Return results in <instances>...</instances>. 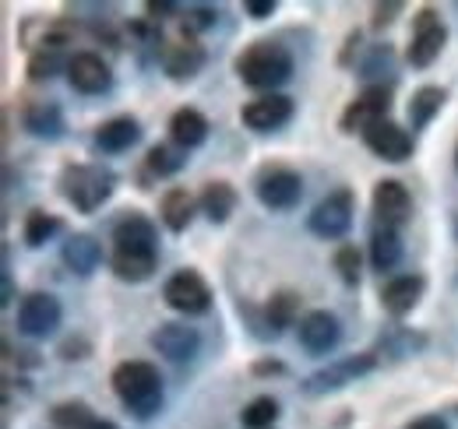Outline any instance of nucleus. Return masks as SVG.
Returning <instances> with one entry per match:
<instances>
[{
  "label": "nucleus",
  "mask_w": 458,
  "mask_h": 429,
  "mask_svg": "<svg viewBox=\"0 0 458 429\" xmlns=\"http://www.w3.org/2000/svg\"><path fill=\"white\" fill-rule=\"evenodd\" d=\"M163 299H166V307H173L176 314L194 317V314H205L212 307V289H208V282L194 268H183L166 282Z\"/></svg>",
  "instance_id": "nucleus-10"
},
{
  "label": "nucleus",
  "mask_w": 458,
  "mask_h": 429,
  "mask_svg": "<svg viewBox=\"0 0 458 429\" xmlns=\"http://www.w3.org/2000/svg\"><path fill=\"white\" fill-rule=\"evenodd\" d=\"M423 289H427L423 274H399V278H392V282L381 289V307H385V314H392V317L412 314L416 303L423 299Z\"/></svg>",
  "instance_id": "nucleus-18"
},
{
  "label": "nucleus",
  "mask_w": 458,
  "mask_h": 429,
  "mask_svg": "<svg viewBox=\"0 0 458 429\" xmlns=\"http://www.w3.org/2000/svg\"><path fill=\"white\" fill-rule=\"evenodd\" d=\"M448 43V25L441 21V14L434 7H423L416 11L412 18V36H409V50H405V60L412 67H430L441 50Z\"/></svg>",
  "instance_id": "nucleus-6"
},
{
  "label": "nucleus",
  "mask_w": 458,
  "mask_h": 429,
  "mask_svg": "<svg viewBox=\"0 0 458 429\" xmlns=\"http://www.w3.org/2000/svg\"><path fill=\"white\" fill-rule=\"evenodd\" d=\"M198 212V198L187 190V187H170L159 201V218L170 232H183L191 225V218Z\"/></svg>",
  "instance_id": "nucleus-23"
},
{
  "label": "nucleus",
  "mask_w": 458,
  "mask_h": 429,
  "mask_svg": "<svg viewBox=\"0 0 458 429\" xmlns=\"http://www.w3.org/2000/svg\"><path fill=\"white\" fill-rule=\"evenodd\" d=\"M156 54H159V63H163V71L170 74L173 81H187V78H194V74L205 67V46H201L198 36L187 32L183 25H180V32L159 39Z\"/></svg>",
  "instance_id": "nucleus-4"
},
{
  "label": "nucleus",
  "mask_w": 458,
  "mask_h": 429,
  "mask_svg": "<svg viewBox=\"0 0 458 429\" xmlns=\"http://www.w3.org/2000/svg\"><path fill=\"white\" fill-rule=\"evenodd\" d=\"M89 429H116V426H114V423H106V419H96Z\"/></svg>",
  "instance_id": "nucleus-45"
},
{
  "label": "nucleus",
  "mask_w": 458,
  "mask_h": 429,
  "mask_svg": "<svg viewBox=\"0 0 458 429\" xmlns=\"http://www.w3.org/2000/svg\"><path fill=\"white\" fill-rule=\"evenodd\" d=\"M360 250L352 247V243H343L339 250H335V271H339V278H343L345 285H356L360 282Z\"/></svg>",
  "instance_id": "nucleus-36"
},
{
  "label": "nucleus",
  "mask_w": 458,
  "mask_h": 429,
  "mask_svg": "<svg viewBox=\"0 0 458 429\" xmlns=\"http://www.w3.org/2000/svg\"><path fill=\"white\" fill-rule=\"evenodd\" d=\"M21 120H25V130H32L36 138H47V141H57L64 134V113L54 99H32L21 109Z\"/></svg>",
  "instance_id": "nucleus-20"
},
{
  "label": "nucleus",
  "mask_w": 458,
  "mask_h": 429,
  "mask_svg": "<svg viewBox=\"0 0 458 429\" xmlns=\"http://www.w3.org/2000/svg\"><path fill=\"white\" fill-rule=\"evenodd\" d=\"M399 14H402L399 0H388V4H374V18H370V25H374V29H388V25H392Z\"/></svg>",
  "instance_id": "nucleus-39"
},
{
  "label": "nucleus",
  "mask_w": 458,
  "mask_h": 429,
  "mask_svg": "<svg viewBox=\"0 0 458 429\" xmlns=\"http://www.w3.org/2000/svg\"><path fill=\"white\" fill-rule=\"evenodd\" d=\"M60 229L57 214L43 212V208H32V212L25 214V225H21V236H25V243L29 247H43L54 232Z\"/></svg>",
  "instance_id": "nucleus-34"
},
{
  "label": "nucleus",
  "mask_w": 458,
  "mask_h": 429,
  "mask_svg": "<svg viewBox=\"0 0 458 429\" xmlns=\"http://www.w3.org/2000/svg\"><path fill=\"white\" fill-rule=\"evenodd\" d=\"M388 109H392V85H367L349 106L343 109V134H367L374 130L377 123L388 120Z\"/></svg>",
  "instance_id": "nucleus-5"
},
{
  "label": "nucleus",
  "mask_w": 458,
  "mask_h": 429,
  "mask_svg": "<svg viewBox=\"0 0 458 429\" xmlns=\"http://www.w3.org/2000/svg\"><path fill=\"white\" fill-rule=\"evenodd\" d=\"M370 208H374V218H377L381 229H395L399 232L402 225L409 222V214H412V198H409L405 183H399V180H381L374 187Z\"/></svg>",
  "instance_id": "nucleus-12"
},
{
  "label": "nucleus",
  "mask_w": 458,
  "mask_h": 429,
  "mask_svg": "<svg viewBox=\"0 0 458 429\" xmlns=\"http://www.w3.org/2000/svg\"><path fill=\"white\" fill-rule=\"evenodd\" d=\"M116 398L134 419H152L163 408V376L145 359H127L110 376Z\"/></svg>",
  "instance_id": "nucleus-1"
},
{
  "label": "nucleus",
  "mask_w": 458,
  "mask_h": 429,
  "mask_svg": "<svg viewBox=\"0 0 458 429\" xmlns=\"http://www.w3.org/2000/svg\"><path fill=\"white\" fill-rule=\"evenodd\" d=\"M247 14L250 18H272L276 14V0H247Z\"/></svg>",
  "instance_id": "nucleus-40"
},
{
  "label": "nucleus",
  "mask_w": 458,
  "mask_h": 429,
  "mask_svg": "<svg viewBox=\"0 0 458 429\" xmlns=\"http://www.w3.org/2000/svg\"><path fill=\"white\" fill-rule=\"evenodd\" d=\"M71 67V56L64 54V43H43L39 50L29 54V78L32 81H50L54 74Z\"/></svg>",
  "instance_id": "nucleus-28"
},
{
  "label": "nucleus",
  "mask_w": 458,
  "mask_h": 429,
  "mask_svg": "<svg viewBox=\"0 0 458 429\" xmlns=\"http://www.w3.org/2000/svg\"><path fill=\"white\" fill-rule=\"evenodd\" d=\"M152 349H156L159 356L173 359V363H187V359L198 356L201 334H198L194 327H187V324H163V327L152 334Z\"/></svg>",
  "instance_id": "nucleus-17"
},
{
  "label": "nucleus",
  "mask_w": 458,
  "mask_h": 429,
  "mask_svg": "<svg viewBox=\"0 0 458 429\" xmlns=\"http://www.w3.org/2000/svg\"><path fill=\"white\" fill-rule=\"evenodd\" d=\"M405 429H448V423L441 419V416H423V419H416V423H409Z\"/></svg>",
  "instance_id": "nucleus-42"
},
{
  "label": "nucleus",
  "mask_w": 458,
  "mask_h": 429,
  "mask_svg": "<svg viewBox=\"0 0 458 429\" xmlns=\"http://www.w3.org/2000/svg\"><path fill=\"white\" fill-rule=\"evenodd\" d=\"M114 183H116V176L110 169H103V165H67V169L60 172V190H64V198H67L81 214L99 212V208L110 201Z\"/></svg>",
  "instance_id": "nucleus-3"
},
{
  "label": "nucleus",
  "mask_w": 458,
  "mask_h": 429,
  "mask_svg": "<svg viewBox=\"0 0 458 429\" xmlns=\"http://www.w3.org/2000/svg\"><path fill=\"white\" fill-rule=\"evenodd\" d=\"M343 338V327L339 317L328 314V310H310L303 321H300V345L310 352V356H328Z\"/></svg>",
  "instance_id": "nucleus-15"
},
{
  "label": "nucleus",
  "mask_w": 458,
  "mask_h": 429,
  "mask_svg": "<svg viewBox=\"0 0 458 429\" xmlns=\"http://www.w3.org/2000/svg\"><path fill=\"white\" fill-rule=\"evenodd\" d=\"M402 236L395 232V229H374V236H370V265H374V271H392L399 268L402 261Z\"/></svg>",
  "instance_id": "nucleus-29"
},
{
  "label": "nucleus",
  "mask_w": 458,
  "mask_h": 429,
  "mask_svg": "<svg viewBox=\"0 0 458 429\" xmlns=\"http://www.w3.org/2000/svg\"><path fill=\"white\" fill-rule=\"evenodd\" d=\"M240 120H243V127H250V130H258V134L279 130V127H286L289 120H293V99H289V96H279V92L258 96V99H250L247 106L240 109Z\"/></svg>",
  "instance_id": "nucleus-13"
},
{
  "label": "nucleus",
  "mask_w": 458,
  "mask_h": 429,
  "mask_svg": "<svg viewBox=\"0 0 458 429\" xmlns=\"http://www.w3.org/2000/svg\"><path fill=\"white\" fill-rule=\"evenodd\" d=\"M67 81L81 96H103L110 88L114 74H110V63L99 54H74L71 67H67Z\"/></svg>",
  "instance_id": "nucleus-14"
},
{
  "label": "nucleus",
  "mask_w": 458,
  "mask_h": 429,
  "mask_svg": "<svg viewBox=\"0 0 458 429\" xmlns=\"http://www.w3.org/2000/svg\"><path fill=\"white\" fill-rule=\"evenodd\" d=\"M455 236H458V222H455Z\"/></svg>",
  "instance_id": "nucleus-47"
},
{
  "label": "nucleus",
  "mask_w": 458,
  "mask_h": 429,
  "mask_svg": "<svg viewBox=\"0 0 458 429\" xmlns=\"http://www.w3.org/2000/svg\"><path fill=\"white\" fill-rule=\"evenodd\" d=\"M381 349L392 359H405V356H416L420 349H427V338L409 331V327H392V331L381 334Z\"/></svg>",
  "instance_id": "nucleus-32"
},
{
  "label": "nucleus",
  "mask_w": 458,
  "mask_h": 429,
  "mask_svg": "<svg viewBox=\"0 0 458 429\" xmlns=\"http://www.w3.org/2000/svg\"><path fill=\"white\" fill-rule=\"evenodd\" d=\"M11 299H14V282H11V274L4 271V307H7Z\"/></svg>",
  "instance_id": "nucleus-44"
},
{
  "label": "nucleus",
  "mask_w": 458,
  "mask_h": 429,
  "mask_svg": "<svg viewBox=\"0 0 458 429\" xmlns=\"http://www.w3.org/2000/svg\"><path fill=\"white\" fill-rule=\"evenodd\" d=\"M159 265V250H114L110 268L120 282H145Z\"/></svg>",
  "instance_id": "nucleus-25"
},
{
  "label": "nucleus",
  "mask_w": 458,
  "mask_h": 429,
  "mask_svg": "<svg viewBox=\"0 0 458 429\" xmlns=\"http://www.w3.org/2000/svg\"><path fill=\"white\" fill-rule=\"evenodd\" d=\"M254 374H258V376H268V374H286V366H283V363H276V359H272V363H268V359H261V363H254Z\"/></svg>",
  "instance_id": "nucleus-43"
},
{
  "label": "nucleus",
  "mask_w": 458,
  "mask_h": 429,
  "mask_svg": "<svg viewBox=\"0 0 458 429\" xmlns=\"http://www.w3.org/2000/svg\"><path fill=\"white\" fill-rule=\"evenodd\" d=\"M448 103V92L441 88V85H423V88H416L412 92V99H409V123H412V130H423L441 109Z\"/></svg>",
  "instance_id": "nucleus-27"
},
{
  "label": "nucleus",
  "mask_w": 458,
  "mask_h": 429,
  "mask_svg": "<svg viewBox=\"0 0 458 429\" xmlns=\"http://www.w3.org/2000/svg\"><path fill=\"white\" fill-rule=\"evenodd\" d=\"M50 423L57 429H89L96 423V416L85 401H60L50 408Z\"/></svg>",
  "instance_id": "nucleus-33"
},
{
  "label": "nucleus",
  "mask_w": 458,
  "mask_h": 429,
  "mask_svg": "<svg viewBox=\"0 0 458 429\" xmlns=\"http://www.w3.org/2000/svg\"><path fill=\"white\" fill-rule=\"evenodd\" d=\"M236 187L226 183V180H212V183H205V190H201V198H198V208L208 214L216 225H223L229 214L236 212Z\"/></svg>",
  "instance_id": "nucleus-26"
},
{
  "label": "nucleus",
  "mask_w": 458,
  "mask_h": 429,
  "mask_svg": "<svg viewBox=\"0 0 458 429\" xmlns=\"http://www.w3.org/2000/svg\"><path fill=\"white\" fill-rule=\"evenodd\" d=\"M170 138H173V145H180L183 152H191V148H198V145L208 138V120L191 106L176 109L170 116Z\"/></svg>",
  "instance_id": "nucleus-24"
},
{
  "label": "nucleus",
  "mask_w": 458,
  "mask_h": 429,
  "mask_svg": "<svg viewBox=\"0 0 458 429\" xmlns=\"http://www.w3.org/2000/svg\"><path fill=\"white\" fill-rule=\"evenodd\" d=\"M60 299L50 292H29L21 303H18V331L29 334V338H47L60 327Z\"/></svg>",
  "instance_id": "nucleus-11"
},
{
  "label": "nucleus",
  "mask_w": 458,
  "mask_h": 429,
  "mask_svg": "<svg viewBox=\"0 0 458 429\" xmlns=\"http://www.w3.org/2000/svg\"><path fill=\"white\" fill-rule=\"evenodd\" d=\"M300 307H303V299L296 296V292H276L268 303H265V317L272 324V331H283V327H293V324L300 321Z\"/></svg>",
  "instance_id": "nucleus-31"
},
{
  "label": "nucleus",
  "mask_w": 458,
  "mask_h": 429,
  "mask_svg": "<svg viewBox=\"0 0 458 429\" xmlns=\"http://www.w3.org/2000/svg\"><path fill=\"white\" fill-rule=\"evenodd\" d=\"M392 63H395V56H392V46H385V43H377L370 56L360 63V74L363 78H377L381 71H392Z\"/></svg>",
  "instance_id": "nucleus-38"
},
{
  "label": "nucleus",
  "mask_w": 458,
  "mask_h": 429,
  "mask_svg": "<svg viewBox=\"0 0 458 429\" xmlns=\"http://www.w3.org/2000/svg\"><path fill=\"white\" fill-rule=\"evenodd\" d=\"M276 419H279V401H276V398H268V394L254 398V401H250V405L240 412V423H243V429H268Z\"/></svg>",
  "instance_id": "nucleus-35"
},
{
  "label": "nucleus",
  "mask_w": 458,
  "mask_h": 429,
  "mask_svg": "<svg viewBox=\"0 0 458 429\" xmlns=\"http://www.w3.org/2000/svg\"><path fill=\"white\" fill-rule=\"evenodd\" d=\"M60 257H64L67 271H74V274H81V278H85V274H92V271L103 265V247H99L92 236L74 232V236H67V243H64Z\"/></svg>",
  "instance_id": "nucleus-22"
},
{
  "label": "nucleus",
  "mask_w": 458,
  "mask_h": 429,
  "mask_svg": "<svg viewBox=\"0 0 458 429\" xmlns=\"http://www.w3.org/2000/svg\"><path fill=\"white\" fill-rule=\"evenodd\" d=\"M374 366H377V356H374V352L345 356V359H335V363H328L325 370L307 376V380L300 383V391L310 394V398H321V394H332V391H343L349 383H356V376L370 374Z\"/></svg>",
  "instance_id": "nucleus-7"
},
{
  "label": "nucleus",
  "mask_w": 458,
  "mask_h": 429,
  "mask_svg": "<svg viewBox=\"0 0 458 429\" xmlns=\"http://www.w3.org/2000/svg\"><path fill=\"white\" fill-rule=\"evenodd\" d=\"M81 352H89V345H85L81 338H67V341L60 345V359H85Z\"/></svg>",
  "instance_id": "nucleus-41"
},
{
  "label": "nucleus",
  "mask_w": 458,
  "mask_h": 429,
  "mask_svg": "<svg viewBox=\"0 0 458 429\" xmlns=\"http://www.w3.org/2000/svg\"><path fill=\"white\" fill-rule=\"evenodd\" d=\"M363 141H367V148L377 156V159L385 162H405L412 156V134L399 127V123H392V120H385V123H377L374 130H367L363 134Z\"/></svg>",
  "instance_id": "nucleus-16"
},
{
  "label": "nucleus",
  "mask_w": 458,
  "mask_h": 429,
  "mask_svg": "<svg viewBox=\"0 0 458 429\" xmlns=\"http://www.w3.org/2000/svg\"><path fill=\"white\" fill-rule=\"evenodd\" d=\"M138 138H141V123L134 116H114V120L96 127V145L103 152H110V156H120V152L134 148Z\"/></svg>",
  "instance_id": "nucleus-21"
},
{
  "label": "nucleus",
  "mask_w": 458,
  "mask_h": 429,
  "mask_svg": "<svg viewBox=\"0 0 458 429\" xmlns=\"http://www.w3.org/2000/svg\"><path fill=\"white\" fill-rule=\"evenodd\" d=\"M352 214H356V198H352L349 187H339L310 212L307 225H310V232L318 240H343L349 232V225H352Z\"/></svg>",
  "instance_id": "nucleus-8"
},
{
  "label": "nucleus",
  "mask_w": 458,
  "mask_h": 429,
  "mask_svg": "<svg viewBox=\"0 0 458 429\" xmlns=\"http://www.w3.org/2000/svg\"><path fill=\"white\" fill-rule=\"evenodd\" d=\"M219 21V11L216 7H187L183 14H180V25L187 29V32H205V29H212Z\"/></svg>",
  "instance_id": "nucleus-37"
},
{
  "label": "nucleus",
  "mask_w": 458,
  "mask_h": 429,
  "mask_svg": "<svg viewBox=\"0 0 458 429\" xmlns=\"http://www.w3.org/2000/svg\"><path fill=\"white\" fill-rule=\"evenodd\" d=\"M254 190L268 212H289L303 198V180H300V172H293L286 165H268V169H261Z\"/></svg>",
  "instance_id": "nucleus-9"
},
{
  "label": "nucleus",
  "mask_w": 458,
  "mask_h": 429,
  "mask_svg": "<svg viewBox=\"0 0 458 429\" xmlns=\"http://www.w3.org/2000/svg\"><path fill=\"white\" fill-rule=\"evenodd\" d=\"M455 165H458V145H455Z\"/></svg>",
  "instance_id": "nucleus-46"
},
{
  "label": "nucleus",
  "mask_w": 458,
  "mask_h": 429,
  "mask_svg": "<svg viewBox=\"0 0 458 429\" xmlns=\"http://www.w3.org/2000/svg\"><path fill=\"white\" fill-rule=\"evenodd\" d=\"M114 250H159L156 225L141 212H127L114 225Z\"/></svg>",
  "instance_id": "nucleus-19"
},
{
  "label": "nucleus",
  "mask_w": 458,
  "mask_h": 429,
  "mask_svg": "<svg viewBox=\"0 0 458 429\" xmlns=\"http://www.w3.org/2000/svg\"><path fill=\"white\" fill-rule=\"evenodd\" d=\"M233 71L240 74V81L247 88H258V92H276L279 85H286L289 74H293V56L283 43H272V39H258L250 46H243L240 56L233 60Z\"/></svg>",
  "instance_id": "nucleus-2"
},
{
  "label": "nucleus",
  "mask_w": 458,
  "mask_h": 429,
  "mask_svg": "<svg viewBox=\"0 0 458 429\" xmlns=\"http://www.w3.org/2000/svg\"><path fill=\"white\" fill-rule=\"evenodd\" d=\"M183 162H187V152L180 145H152L145 156V172L152 180H166V176L183 169Z\"/></svg>",
  "instance_id": "nucleus-30"
}]
</instances>
